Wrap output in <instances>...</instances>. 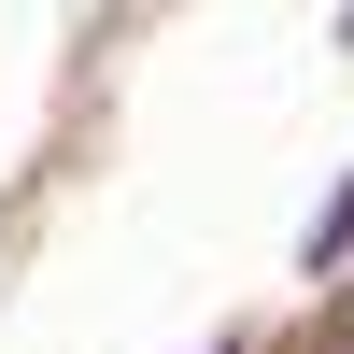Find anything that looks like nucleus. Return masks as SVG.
<instances>
[{"label": "nucleus", "mask_w": 354, "mask_h": 354, "mask_svg": "<svg viewBox=\"0 0 354 354\" xmlns=\"http://www.w3.org/2000/svg\"><path fill=\"white\" fill-rule=\"evenodd\" d=\"M340 255H354V170H340V185H326V213L298 227V270H340Z\"/></svg>", "instance_id": "1"}, {"label": "nucleus", "mask_w": 354, "mask_h": 354, "mask_svg": "<svg viewBox=\"0 0 354 354\" xmlns=\"http://www.w3.org/2000/svg\"><path fill=\"white\" fill-rule=\"evenodd\" d=\"M326 340H340V354H354V312H340V326H326Z\"/></svg>", "instance_id": "2"}, {"label": "nucleus", "mask_w": 354, "mask_h": 354, "mask_svg": "<svg viewBox=\"0 0 354 354\" xmlns=\"http://www.w3.org/2000/svg\"><path fill=\"white\" fill-rule=\"evenodd\" d=\"M340 43H354V0H340Z\"/></svg>", "instance_id": "3"}, {"label": "nucleus", "mask_w": 354, "mask_h": 354, "mask_svg": "<svg viewBox=\"0 0 354 354\" xmlns=\"http://www.w3.org/2000/svg\"><path fill=\"white\" fill-rule=\"evenodd\" d=\"M213 354H241V340H213Z\"/></svg>", "instance_id": "4"}]
</instances>
